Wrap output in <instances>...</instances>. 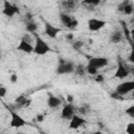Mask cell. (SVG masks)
Returning <instances> with one entry per match:
<instances>
[{
	"mask_svg": "<svg viewBox=\"0 0 134 134\" xmlns=\"http://www.w3.org/2000/svg\"><path fill=\"white\" fill-rule=\"evenodd\" d=\"M74 69H75V65L72 61L60 59L59 64L55 69V72L59 75H64V74H69V73L74 72Z\"/></svg>",
	"mask_w": 134,
	"mask_h": 134,
	"instance_id": "1",
	"label": "cell"
},
{
	"mask_svg": "<svg viewBox=\"0 0 134 134\" xmlns=\"http://www.w3.org/2000/svg\"><path fill=\"white\" fill-rule=\"evenodd\" d=\"M34 43H35L34 44V52L38 55H44L51 50L50 46L39 36H36Z\"/></svg>",
	"mask_w": 134,
	"mask_h": 134,
	"instance_id": "2",
	"label": "cell"
},
{
	"mask_svg": "<svg viewBox=\"0 0 134 134\" xmlns=\"http://www.w3.org/2000/svg\"><path fill=\"white\" fill-rule=\"evenodd\" d=\"M60 21L68 29H75L79 25V20L75 17L64 12L60 14Z\"/></svg>",
	"mask_w": 134,
	"mask_h": 134,
	"instance_id": "3",
	"label": "cell"
},
{
	"mask_svg": "<svg viewBox=\"0 0 134 134\" xmlns=\"http://www.w3.org/2000/svg\"><path fill=\"white\" fill-rule=\"evenodd\" d=\"M17 49L22 51V52H25V53H31L34 52V45H32V39L31 37L28 35V34H25L22 39L20 40L18 46H17Z\"/></svg>",
	"mask_w": 134,
	"mask_h": 134,
	"instance_id": "4",
	"label": "cell"
},
{
	"mask_svg": "<svg viewBox=\"0 0 134 134\" xmlns=\"http://www.w3.org/2000/svg\"><path fill=\"white\" fill-rule=\"evenodd\" d=\"M9 113H10V121H9V126L12 128H15V129H19V128H22L24 127L25 125H27V121L19 114L17 113L16 111L12 110V109H8Z\"/></svg>",
	"mask_w": 134,
	"mask_h": 134,
	"instance_id": "5",
	"label": "cell"
},
{
	"mask_svg": "<svg viewBox=\"0 0 134 134\" xmlns=\"http://www.w3.org/2000/svg\"><path fill=\"white\" fill-rule=\"evenodd\" d=\"M133 91H134V81H126L117 85L114 92L120 96H125Z\"/></svg>",
	"mask_w": 134,
	"mask_h": 134,
	"instance_id": "6",
	"label": "cell"
},
{
	"mask_svg": "<svg viewBox=\"0 0 134 134\" xmlns=\"http://www.w3.org/2000/svg\"><path fill=\"white\" fill-rule=\"evenodd\" d=\"M2 14L8 18L14 17L15 15L19 14V7L10 2H8L7 0H3V9H2Z\"/></svg>",
	"mask_w": 134,
	"mask_h": 134,
	"instance_id": "7",
	"label": "cell"
},
{
	"mask_svg": "<svg viewBox=\"0 0 134 134\" xmlns=\"http://www.w3.org/2000/svg\"><path fill=\"white\" fill-rule=\"evenodd\" d=\"M87 65L90 67H93L96 70H99L108 65V60L104 57H93L89 59Z\"/></svg>",
	"mask_w": 134,
	"mask_h": 134,
	"instance_id": "8",
	"label": "cell"
},
{
	"mask_svg": "<svg viewBox=\"0 0 134 134\" xmlns=\"http://www.w3.org/2000/svg\"><path fill=\"white\" fill-rule=\"evenodd\" d=\"M76 111H77V108H76L72 103H68V104H66V105L63 107V109H62V111H61V117H62L63 119H68V120H70V119L72 118V116L75 114Z\"/></svg>",
	"mask_w": 134,
	"mask_h": 134,
	"instance_id": "9",
	"label": "cell"
},
{
	"mask_svg": "<svg viewBox=\"0 0 134 134\" xmlns=\"http://www.w3.org/2000/svg\"><path fill=\"white\" fill-rule=\"evenodd\" d=\"M61 6L64 10V13L71 14L80 7V1L79 0H63L61 3Z\"/></svg>",
	"mask_w": 134,
	"mask_h": 134,
	"instance_id": "10",
	"label": "cell"
},
{
	"mask_svg": "<svg viewBox=\"0 0 134 134\" xmlns=\"http://www.w3.org/2000/svg\"><path fill=\"white\" fill-rule=\"evenodd\" d=\"M106 24H107L106 21H104L102 19H96V18H91L87 22V25H88V28L90 31H98L99 29L105 27Z\"/></svg>",
	"mask_w": 134,
	"mask_h": 134,
	"instance_id": "11",
	"label": "cell"
},
{
	"mask_svg": "<svg viewBox=\"0 0 134 134\" xmlns=\"http://www.w3.org/2000/svg\"><path fill=\"white\" fill-rule=\"evenodd\" d=\"M117 10L128 16L132 15L134 12V4L132 3L131 0H122L117 6Z\"/></svg>",
	"mask_w": 134,
	"mask_h": 134,
	"instance_id": "12",
	"label": "cell"
},
{
	"mask_svg": "<svg viewBox=\"0 0 134 134\" xmlns=\"http://www.w3.org/2000/svg\"><path fill=\"white\" fill-rule=\"evenodd\" d=\"M61 28L60 27H57L48 22H45L44 23V31L46 34L47 37H49L50 39H55L57 36L59 35V32H61Z\"/></svg>",
	"mask_w": 134,
	"mask_h": 134,
	"instance_id": "13",
	"label": "cell"
},
{
	"mask_svg": "<svg viewBox=\"0 0 134 134\" xmlns=\"http://www.w3.org/2000/svg\"><path fill=\"white\" fill-rule=\"evenodd\" d=\"M87 124V120L82 117L81 115H77V114H74L72 116V118L69 120V129H79L81 128L82 126L86 125Z\"/></svg>",
	"mask_w": 134,
	"mask_h": 134,
	"instance_id": "14",
	"label": "cell"
},
{
	"mask_svg": "<svg viewBox=\"0 0 134 134\" xmlns=\"http://www.w3.org/2000/svg\"><path fill=\"white\" fill-rule=\"evenodd\" d=\"M129 74H130V71H129V69L127 68V66H126L122 62L119 61V62L117 63V68H116V71H115V73H114V76L121 80V79H125V77L129 76Z\"/></svg>",
	"mask_w": 134,
	"mask_h": 134,
	"instance_id": "15",
	"label": "cell"
},
{
	"mask_svg": "<svg viewBox=\"0 0 134 134\" xmlns=\"http://www.w3.org/2000/svg\"><path fill=\"white\" fill-rule=\"evenodd\" d=\"M124 39V31L120 29H114L110 35V42L113 44H118Z\"/></svg>",
	"mask_w": 134,
	"mask_h": 134,
	"instance_id": "16",
	"label": "cell"
},
{
	"mask_svg": "<svg viewBox=\"0 0 134 134\" xmlns=\"http://www.w3.org/2000/svg\"><path fill=\"white\" fill-rule=\"evenodd\" d=\"M61 104H62V100H61L59 97H57V96L50 95V96H48V98H47V106H48L49 108H51V109H55V108L60 107Z\"/></svg>",
	"mask_w": 134,
	"mask_h": 134,
	"instance_id": "17",
	"label": "cell"
},
{
	"mask_svg": "<svg viewBox=\"0 0 134 134\" xmlns=\"http://www.w3.org/2000/svg\"><path fill=\"white\" fill-rule=\"evenodd\" d=\"M31 103L30 98H27L25 95H19L16 98V104H18V106L20 108H27Z\"/></svg>",
	"mask_w": 134,
	"mask_h": 134,
	"instance_id": "18",
	"label": "cell"
},
{
	"mask_svg": "<svg viewBox=\"0 0 134 134\" xmlns=\"http://www.w3.org/2000/svg\"><path fill=\"white\" fill-rule=\"evenodd\" d=\"M38 24H37V22H35L34 20H31V21H27L26 23H25V30L27 31V32H29V34H36L37 32V30H38Z\"/></svg>",
	"mask_w": 134,
	"mask_h": 134,
	"instance_id": "19",
	"label": "cell"
},
{
	"mask_svg": "<svg viewBox=\"0 0 134 134\" xmlns=\"http://www.w3.org/2000/svg\"><path fill=\"white\" fill-rule=\"evenodd\" d=\"M74 73L79 76H84L86 73H87V69H86V66L82 65V64H79V65H75V69H74Z\"/></svg>",
	"mask_w": 134,
	"mask_h": 134,
	"instance_id": "20",
	"label": "cell"
},
{
	"mask_svg": "<svg viewBox=\"0 0 134 134\" xmlns=\"http://www.w3.org/2000/svg\"><path fill=\"white\" fill-rule=\"evenodd\" d=\"M77 112L81 114V115H87L89 112H90V107L89 105L87 104H84V105H81L80 107H77Z\"/></svg>",
	"mask_w": 134,
	"mask_h": 134,
	"instance_id": "21",
	"label": "cell"
},
{
	"mask_svg": "<svg viewBox=\"0 0 134 134\" xmlns=\"http://www.w3.org/2000/svg\"><path fill=\"white\" fill-rule=\"evenodd\" d=\"M130 45H131V50H130V54L128 57V60H129V62H131L132 64H134V42L131 41L130 42Z\"/></svg>",
	"mask_w": 134,
	"mask_h": 134,
	"instance_id": "22",
	"label": "cell"
},
{
	"mask_svg": "<svg viewBox=\"0 0 134 134\" xmlns=\"http://www.w3.org/2000/svg\"><path fill=\"white\" fill-rule=\"evenodd\" d=\"M102 0H83V4L90 5V6H97Z\"/></svg>",
	"mask_w": 134,
	"mask_h": 134,
	"instance_id": "23",
	"label": "cell"
},
{
	"mask_svg": "<svg viewBox=\"0 0 134 134\" xmlns=\"http://www.w3.org/2000/svg\"><path fill=\"white\" fill-rule=\"evenodd\" d=\"M126 114L127 115H129L130 117H132V118H134V105H132V106H130V107H128L127 109H126Z\"/></svg>",
	"mask_w": 134,
	"mask_h": 134,
	"instance_id": "24",
	"label": "cell"
},
{
	"mask_svg": "<svg viewBox=\"0 0 134 134\" xmlns=\"http://www.w3.org/2000/svg\"><path fill=\"white\" fill-rule=\"evenodd\" d=\"M126 132L128 134H134V122H129L127 128H126Z\"/></svg>",
	"mask_w": 134,
	"mask_h": 134,
	"instance_id": "25",
	"label": "cell"
},
{
	"mask_svg": "<svg viewBox=\"0 0 134 134\" xmlns=\"http://www.w3.org/2000/svg\"><path fill=\"white\" fill-rule=\"evenodd\" d=\"M84 45V42L83 41H74L73 42V44H72V46H73V48L74 49H76V50H80L81 48H82V46Z\"/></svg>",
	"mask_w": 134,
	"mask_h": 134,
	"instance_id": "26",
	"label": "cell"
},
{
	"mask_svg": "<svg viewBox=\"0 0 134 134\" xmlns=\"http://www.w3.org/2000/svg\"><path fill=\"white\" fill-rule=\"evenodd\" d=\"M6 92H7L6 87H5V86H3V85H1V86H0V97H1V98H3V97L6 95Z\"/></svg>",
	"mask_w": 134,
	"mask_h": 134,
	"instance_id": "27",
	"label": "cell"
},
{
	"mask_svg": "<svg viewBox=\"0 0 134 134\" xmlns=\"http://www.w3.org/2000/svg\"><path fill=\"white\" fill-rule=\"evenodd\" d=\"M10 83H13V84H15V83H17V81H18V75L16 74V73H13L12 75H10Z\"/></svg>",
	"mask_w": 134,
	"mask_h": 134,
	"instance_id": "28",
	"label": "cell"
},
{
	"mask_svg": "<svg viewBox=\"0 0 134 134\" xmlns=\"http://www.w3.org/2000/svg\"><path fill=\"white\" fill-rule=\"evenodd\" d=\"M95 81L97 83L104 82V75H102V74H95Z\"/></svg>",
	"mask_w": 134,
	"mask_h": 134,
	"instance_id": "29",
	"label": "cell"
},
{
	"mask_svg": "<svg viewBox=\"0 0 134 134\" xmlns=\"http://www.w3.org/2000/svg\"><path fill=\"white\" fill-rule=\"evenodd\" d=\"M25 19H26V22H27V21H31V20H34L32 15H31L30 13H27V14L25 15Z\"/></svg>",
	"mask_w": 134,
	"mask_h": 134,
	"instance_id": "30",
	"label": "cell"
},
{
	"mask_svg": "<svg viewBox=\"0 0 134 134\" xmlns=\"http://www.w3.org/2000/svg\"><path fill=\"white\" fill-rule=\"evenodd\" d=\"M45 119V116L43 115V114H39L38 116H37V120L39 121V122H41V121H43Z\"/></svg>",
	"mask_w": 134,
	"mask_h": 134,
	"instance_id": "31",
	"label": "cell"
},
{
	"mask_svg": "<svg viewBox=\"0 0 134 134\" xmlns=\"http://www.w3.org/2000/svg\"><path fill=\"white\" fill-rule=\"evenodd\" d=\"M130 39H131V41L134 42V28L130 30Z\"/></svg>",
	"mask_w": 134,
	"mask_h": 134,
	"instance_id": "32",
	"label": "cell"
},
{
	"mask_svg": "<svg viewBox=\"0 0 134 134\" xmlns=\"http://www.w3.org/2000/svg\"><path fill=\"white\" fill-rule=\"evenodd\" d=\"M67 99H68V103H72V96H67Z\"/></svg>",
	"mask_w": 134,
	"mask_h": 134,
	"instance_id": "33",
	"label": "cell"
},
{
	"mask_svg": "<svg viewBox=\"0 0 134 134\" xmlns=\"http://www.w3.org/2000/svg\"><path fill=\"white\" fill-rule=\"evenodd\" d=\"M67 38H68V39H72V35H68Z\"/></svg>",
	"mask_w": 134,
	"mask_h": 134,
	"instance_id": "34",
	"label": "cell"
},
{
	"mask_svg": "<svg viewBox=\"0 0 134 134\" xmlns=\"http://www.w3.org/2000/svg\"><path fill=\"white\" fill-rule=\"evenodd\" d=\"M132 74H133V79H134V70L132 71Z\"/></svg>",
	"mask_w": 134,
	"mask_h": 134,
	"instance_id": "35",
	"label": "cell"
}]
</instances>
